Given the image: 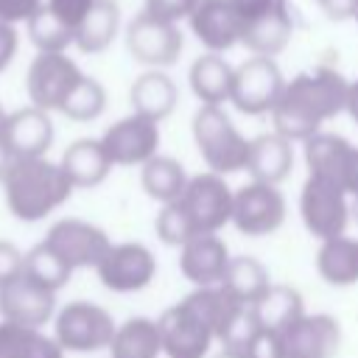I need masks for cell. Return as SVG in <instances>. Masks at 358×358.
Returning <instances> with one entry per match:
<instances>
[{"label":"cell","mask_w":358,"mask_h":358,"mask_svg":"<svg viewBox=\"0 0 358 358\" xmlns=\"http://www.w3.org/2000/svg\"><path fill=\"white\" fill-rule=\"evenodd\" d=\"M95 274L103 288L115 294H134L151 285L157 274V257L145 243H137V241L112 243L103 260L98 263Z\"/></svg>","instance_id":"11"},{"label":"cell","mask_w":358,"mask_h":358,"mask_svg":"<svg viewBox=\"0 0 358 358\" xmlns=\"http://www.w3.org/2000/svg\"><path fill=\"white\" fill-rule=\"evenodd\" d=\"M252 308H255V316H257L260 327L274 330V333H282L288 324H294L305 313L302 294L291 285H282V282H271L268 291Z\"/></svg>","instance_id":"32"},{"label":"cell","mask_w":358,"mask_h":358,"mask_svg":"<svg viewBox=\"0 0 358 358\" xmlns=\"http://www.w3.org/2000/svg\"><path fill=\"white\" fill-rule=\"evenodd\" d=\"M17 45H20V36H17V28L11 22H3L0 20V73L11 64L14 53H17Z\"/></svg>","instance_id":"45"},{"label":"cell","mask_w":358,"mask_h":358,"mask_svg":"<svg viewBox=\"0 0 358 358\" xmlns=\"http://www.w3.org/2000/svg\"><path fill=\"white\" fill-rule=\"evenodd\" d=\"M344 190H347V196L358 199V145L352 148V157H350V165L344 173Z\"/></svg>","instance_id":"47"},{"label":"cell","mask_w":358,"mask_h":358,"mask_svg":"<svg viewBox=\"0 0 358 358\" xmlns=\"http://www.w3.org/2000/svg\"><path fill=\"white\" fill-rule=\"evenodd\" d=\"M285 358H336L341 347V327L327 313H302L282 333Z\"/></svg>","instance_id":"16"},{"label":"cell","mask_w":358,"mask_h":358,"mask_svg":"<svg viewBox=\"0 0 358 358\" xmlns=\"http://www.w3.org/2000/svg\"><path fill=\"white\" fill-rule=\"evenodd\" d=\"M196 6H199V0H145V8L143 11L179 25L182 20H190V14H193Z\"/></svg>","instance_id":"40"},{"label":"cell","mask_w":358,"mask_h":358,"mask_svg":"<svg viewBox=\"0 0 358 358\" xmlns=\"http://www.w3.org/2000/svg\"><path fill=\"white\" fill-rule=\"evenodd\" d=\"M42 243L48 249H53L73 271L76 268H98V263L103 260V255L112 246L109 235L101 227H95L90 221H81V218L56 221L48 229Z\"/></svg>","instance_id":"12"},{"label":"cell","mask_w":358,"mask_h":358,"mask_svg":"<svg viewBox=\"0 0 358 358\" xmlns=\"http://www.w3.org/2000/svg\"><path fill=\"white\" fill-rule=\"evenodd\" d=\"M352 215H355V221H358V199H355V204H352Z\"/></svg>","instance_id":"52"},{"label":"cell","mask_w":358,"mask_h":358,"mask_svg":"<svg viewBox=\"0 0 358 358\" xmlns=\"http://www.w3.org/2000/svg\"><path fill=\"white\" fill-rule=\"evenodd\" d=\"M92 3H95V0H45L48 11H50L56 20H62L73 34H76V28L81 25V20L90 14Z\"/></svg>","instance_id":"39"},{"label":"cell","mask_w":358,"mask_h":358,"mask_svg":"<svg viewBox=\"0 0 358 358\" xmlns=\"http://www.w3.org/2000/svg\"><path fill=\"white\" fill-rule=\"evenodd\" d=\"M0 316L3 322L42 327L56 316V294L20 271L14 280L0 285Z\"/></svg>","instance_id":"14"},{"label":"cell","mask_w":358,"mask_h":358,"mask_svg":"<svg viewBox=\"0 0 358 358\" xmlns=\"http://www.w3.org/2000/svg\"><path fill=\"white\" fill-rule=\"evenodd\" d=\"M3 143L8 145L14 159H28V157H45L50 143H53V123L48 112L36 106L17 109L6 117L3 129Z\"/></svg>","instance_id":"19"},{"label":"cell","mask_w":358,"mask_h":358,"mask_svg":"<svg viewBox=\"0 0 358 358\" xmlns=\"http://www.w3.org/2000/svg\"><path fill=\"white\" fill-rule=\"evenodd\" d=\"M126 48L134 62L145 64L148 70H162V67L176 64L185 48V36L176 22L140 11L126 28Z\"/></svg>","instance_id":"8"},{"label":"cell","mask_w":358,"mask_h":358,"mask_svg":"<svg viewBox=\"0 0 358 358\" xmlns=\"http://www.w3.org/2000/svg\"><path fill=\"white\" fill-rule=\"evenodd\" d=\"M42 6V0H0V20L3 22H28V17Z\"/></svg>","instance_id":"43"},{"label":"cell","mask_w":358,"mask_h":358,"mask_svg":"<svg viewBox=\"0 0 358 358\" xmlns=\"http://www.w3.org/2000/svg\"><path fill=\"white\" fill-rule=\"evenodd\" d=\"M59 165H62L64 176L70 179L73 190L76 187H81V190L95 187L112 171V162H109L101 140H92V137H81V140L70 143L67 151L62 154V162Z\"/></svg>","instance_id":"25"},{"label":"cell","mask_w":358,"mask_h":358,"mask_svg":"<svg viewBox=\"0 0 358 358\" xmlns=\"http://www.w3.org/2000/svg\"><path fill=\"white\" fill-rule=\"evenodd\" d=\"M22 271L31 277V280H36L39 285H45L48 291H59V288H64L67 285V280H70V274H73V268L53 252V249H48L45 243H36L25 257H22Z\"/></svg>","instance_id":"35"},{"label":"cell","mask_w":358,"mask_h":358,"mask_svg":"<svg viewBox=\"0 0 358 358\" xmlns=\"http://www.w3.org/2000/svg\"><path fill=\"white\" fill-rule=\"evenodd\" d=\"M352 143L341 134L333 131H319L313 137L305 140V162H308V173L310 176H322L330 179L336 185L344 187V173L352 157ZM347 193V190H344Z\"/></svg>","instance_id":"24"},{"label":"cell","mask_w":358,"mask_h":358,"mask_svg":"<svg viewBox=\"0 0 358 358\" xmlns=\"http://www.w3.org/2000/svg\"><path fill=\"white\" fill-rule=\"evenodd\" d=\"M22 252L8 243V241H0V285H6L8 280H14L20 271H22Z\"/></svg>","instance_id":"42"},{"label":"cell","mask_w":358,"mask_h":358,"mask_svg":"<svg viewBox=\"0 0 358 358\" xmlns=\"http://www.w3.org/2000/svg\"><path fill=\"white\" fill-rule=\"evenodd\" d=\"M263 327H260V322H257V316H255V308L252 305H243L238 313H235V319L229 322V327L221 333V347H227V350H246L249 344H252V338L260 333Z\"/></svg>","instance_id":"38"},{"label":"cell","mask_w":358,"mask_h":358,"mask_svg":"<svg viewBox=\"0 0 358 358\" xmlns=\"http://www.w3.org/2000/svg\"><path fill=\"white\" fill-rule=\"evenodd\" d=\"M355 22H358V14H355Z\"/></svg>","instance_id":"53"},{"label":"cell","mask_w":358,"mask_h":358,"mask_svg":"<svg viewBox=\"0 0 358 358\" xmlns=\"http://www.w3.org/2000/svg\"><path fill=\"white\" fill-rule=\"evenodd\" d=\"M319 6L330 20H355L358 14V0H319Z\"/></svg>","instance_id":"46"},{"label":"cell","mask_w":358,"mask_h":358,"mask_svg":"<svg viewBox=\"0 0 358 358\" xmlns=\"http://www.w3.org/2000/svg\"><path fill=\"white\" fill-rule=\"evenodd\" d=\"M221 285L241 302V305H255L271 285L268 268L252 257V255H235L229 257V266L224 271Z\"/></svg>","instance_id":"33"},{"label":"cell","mask_w":358,"mask_h":358,"mask_svg":"<svg viewBox=\"0 0 358 358\" xmlns=\"http://www.w3.org/2000/svg\"><path fill=\"white\" fill-rule=\"evenodd\" d=\"M316 271L333 288H347L358 282V238L338 235L319 243Z\"/></svg>","instance_id":"26"},{"label":"cell","mask_w":358,"mask_h":358,"mask_svg":"<svg viewBox=\"0 0 358 358\" xmlns=\"http://www.w3.org/2000/svg\"><path fill=\"white\" fill-rule=\"evenodd\" d=\"M84 78L78 64L64 53H36L28 64L25 90L31 98V106L42 112H62L67 95L76 90V84Z\"/></svg>","instance_id":"9"},{"label":"cell","mask_w":358,"mask_h":358,"mask_svg":"<svg viewBox=\"0 0 358 358\" xmlns=\"http://www.w3.org/2000/svg\"><path fill=\"white\" fill-rule=\"evenodd\" d=\"M246 171L252 173V182L280 187V182H285L294 171V143L277 131L257 134L255 140H249Z\"/></svg>","instance_id":"20"},{"label":"cell","mask_w":358,"mask_h":358,"mask_svg":"<svg viewBox=\"0 0 358 358\" xmlns=\"http://www.w3.org/2000/svg\"><path fill=\"white\" fill-rule=\"evenodd\" d=\"M0 358H64V350L39 327L0 322Z\"/></svg>","instance_id":"31"},{"label":"cell","mask_w":358,"mask_h":358,"mask_svg":"<svg viewBox=\"0 0 358 358\" xmlns=\"http://www.w3.org/2000/svg\"><path fill=\"white\" fill-rule=\"evenodd\" d=\"M350 81L327 64L296 73L285 81L277 106L271 109L274 131L288 137L291 143L308 140L322 131L327 120H333L347 106Z\"/></svg>","instance_id":"1"},{"label":"cell","mask_w":358,"mask_h":358,"mask_svg":"<svg viewBox=\"0 0 358 358\" xmlns=\"http://www.w3.org/2000/svg\"><path fill=\"white\" fill-rule=\"evenodd\" d=\"M25 25H28V39L39 53H64L76 39V34L62 20H56L45 3L28 17Z\"/></svg>","instance_id":"34"},{"label":"cell","mask_w":358,"mask_h":358,"mask_svg":"<svg viewBox=\"0 0 358 358\" xmlns=\"http://www.w3.org/2000/svg\"><path fill=\"white\" fill-rule=\"evenodd\" d=\"M229 249L218 235H196L179 249V271L196 288L221 285L229 266Z\"/></svg>","instance_id":"18"},{"label":"cell","mask_w":358,"mask_h":358,"mask_svg":"<svg viewBox=\"0 0 358 358\" xmlns=\"http://www.w3.org/2000/svg\"><path fill=\"white\" fill-rule=\"evenodd\" d=\"M193 140L207 171L227 176L246 168L249 140L238 131L221 106H199L193 115Z\"/></svg>","instance_id":"3"},{"label":"cell","mask_w":358,"mask_h":358,"mask_svg":"<svg viewBox=\"0 0 358 358\" xmlns=\"http://www.w3.org/2000/svg\"><path fill=\"white\" fill-rule=\"evenodd\" d=\"M131 109L154 123H162L179 103V90L165 70H145L131 84Z\"/></svg>","instance_id":"23"},{"label":"cell","mask_w":358,"mask_h":358,"mask_svg":"<svg viewBox=\"0 0 358 358\" xmlns=\"http://www.w3.org/2000/svg\"><path fill=\"white\" fill-rule=\"evenodd\" d=\"M299 215H302L305 229L322 243V241H330L347 232L352 207L341 185L308 173L302 193H299Z\"/></svg>","instance_id":"5"},{"label":"cell","mask_w":358,"mask_h":358,"mask_svg":"<svg viewBox=\"0 0 358 358\" xmlns=\"http://www.w3.org/2000/svg\"><path fill=\"white\" fill-rule=\"evenodd\" d=\"M101 145L112 165H145L151 157H157L159 148V123L143 117V115H126L115 120L103 134Z\"/></svg>","instance_id":"13"},{"label":"cell","mask_w":358,"mask_h":358,"mask_svg":"<svg viewBox=\"0 0 358 358\" xmlns=\"http://www.w3.org/2000/svg\"><path fill=\"white\" fill-rule=\"evenodd\" d=\"M106 109V90L101 87V81L84 76L76 90L67 95L64 106H62V115L76 120V123H90L95 117H101Z\"/></svg>","instance_id":"36"},{"label":"cell","mask_w":358,"mask_h":358,"mask_svg":"<svg viewBox=\"0 0 358 358\" xmlns=\"http://www.w3.org/2000/svg\"><path fill=\"white\" fill-rule=\"evenodd\" d=\"M193 316L215 336V341L221 338V333L229 327V322L235 319V313L243 308L224 285H204V288H196L190 291L185 299H182Z\"/></svg>","instance_id":"27"},{"label":"cell","mask_w":358,"mask_h":358,"mask_svg":"<svg viewBox=\"0 0 358 358\" xmlns=\"http://www.w3.org/2000/svg\"><path fill=\"white\" fill-rule=\"evenodd\" d=\"M120 31V6L115 0H95L90 14L76 28L73 45L81 53H101L106 50Z\"/></svg>","instance_id":"30"},{"label":"cell","mask_w":358,"mask_h":358,"mask_svg":"<svg viewBox=\"0 0 358 358\" xmlns=\"http://www.w3.org/2000/svg\"><path fill=\"white\" fill-rule=\"evenodd\" d=\"M232 3V8L238 11V17H241V22L246 25V22H252V20H257V17H263V14H268L274 6H280L282 0H229Z\"/></svg>","instance_id":"44"},{"label":"cell","mask_w":358,"mask_h":358,"mask_svg":"<svg viewBox=\"0 0 358 358\" xmlns=\"http://www.w3.org/2000/svg\"><path fill=\"white\" fill-rule=\"evenodd\" d=\"M249 358H285V352H282V338H280V333H274V330H260L255 338H252V344L243 350Z\"/></svg>","instance_id":"41"},{"label":"cell","mask_w":358,"mask_h":358,"mask_svg":"<svg viewBox=\"0 0 358 358\" xmlns=\"http://www.w3.org/2000/svg\"><path fill=\"white\" fill-rule=\"evenodd\" d=\"M11 162H14V157H11V151H8V145L0 140V182L6 179V173H8V168H11Z\"/></svg>","instance_id":"49"},{"label":"cell","mask_w":358,"mask_h":358,"mask_svg":"<svg viewBox=\"0 0 358 358\" xmlns=\"http://www.w3.org/2000/svg\"><path fill=\"white\" fill-rule=\"evenodd\" d=\"M190 31L201 42L204 53H227L229 48L241 45L243 22L229 0H199L190 14Z\"/></svg>","instance_id":"17"},{"label":"cell","mask_w":358,"mask_h":358,"mask_svg":"<svg viewBox=\"0 0 358 358\" xmlns=\"http://www.w3.org/2000/svg\"><path fill=\"white\" fill-rule=\"evenodd\" d=\"M117 324L112 313L95 302L76 299L56 310L53 338L64 352H98L109 350Z\"/></svg>","instance_id":"4"},{"label":"cell","mask_w":358,"mask_h":358,"mask_svg":"<svg viewBox=\"0 0 358 358\" xmlns=\"http://www.w3.org/2000/svg\"><path fill=\"white\" fill-rule=\"evenodd\" d=\"M159 355H162V341H159L157 319L131 316L123 324H117L109 344V358H159Z\"/></svg>","instance_id":"28"},{"label":"cell","mask_w":358,"mask_h":358,"mask_svg":"<svg viewBox=\"0 0 358 358\" xmlns=\"http://www.w3.org/2000/svg\"><path fill=\"white\" fill-rule=\"evenodd\" d=\"M285 196L277 185L249 182L235 190L232 201V224L246 238H263L282 227L285 221Z\"/></svg>","instance_id":"10"},{"label":"cell","mask_w":358,"mask_h":358,"mask_svg":"<svg viewBox=\"0 0 358 358\" xmlns=\"http://www.w3.org/2000/svg\"><path fill=\"white\" fill-rule=\"evenodd\" d=\"M294 36V17H291V8L288 3L282 0L280 6H274L268 14L252 20L243 25V34H241V45L252 53V56H266V59H274L277 53H282L288 48Z\"/></svg>","instance_id":"21"},{"label":"cell","mask_w":358,"mask_h":358,"mask_svg":"<svg viewBox=\"0 0 358 358\" xmlns=\"http://www.w3.org/2000/svg\"><path fill=\"white\" fill-rule=\"evenodd\" d=\"M3 190H6V207L14 218L42 221L70 199L73 185L64 176L62 165L45 157H28L11 162L3 179Z\"/></svg>","instance_id":"2"},{"label":"cell","mask_w":358,"mask_h":358,"mask_svg":"<svg viewBox=\"0 0 358 358\" xmlns=\"http://www.w3.org/2000/svg\"><path fill=\"white\" fill-rule=\"evenodd\" d=\"M285 78L282 70L277 67L274 59L266 56H249L235 67V81H232V106L243 115H271L282 95Z\"/></svg>","instance_id":"6"},{"label":"cell","mask_w":358,"mask_h":358,"mask_svg":"<svg viewBox=\"0 0 358 358\" xmlns=\"http://www.w3.org/2000/svg\"><path fill=\"white\" fill-rule=\"evenodd\" d=\"M6 117H8V115H6V109L0 106V140H3V129H6Z\"/></svg>","instance_id":"51"},{"label":"cell","mask_w":358,"mask_h":358,"mask_svg":"<svg viewBox=\"0 0 358 358\" xmlns=\"http://www.w3.org/2000/svg\"><path fill=\"white\" fill-rule=\"evenodd\" d=\"M187 171L179 159L173 157H151L143 168H140V185L145 190L148 199L159 201V204H171V201H179L185 187H187Z\"/></svg>","instance_id":"29"},{"label":"cell","mask_w":358,"mask_h":358,"mask_svg":"<svg viewBox=\"0 0 358 358\" xmlns=\"http://www.w3.org/2000/svg\"><path fill=\"white\" fill-rule=\"evenodd\" d=\"M162 355L168 358H207L215 336L193 316L185 302L165 308L157 319Z\"/></svg>","instance_id":"15"},{"label":"cell","mask_w":358,"mask_h":358,"mask_svg":"<svg viewBox=\"0 0 358 358\" xmlns=\"http://www.w3.org/2000/svg\"><path fill=\"white\" fill-rule=\"evenodd\" d=\"M344 112L358 123V78H355V81H350V90H347V106H344Z\"/></svg>","instance_id":"48"},{"label":"cell","mask_w":358,"mask_h":358,"mask_svg":"<svg viewBox=\"0 0 358 358\" xmlns=\"http://www.w3.org/2000/svg\"><path fill=\"white\" fill-rule=\"evenodd\" d=\"M154 232L165 246H176V249H182L190 238L199 235V229H196L190 213L182 207V201H171V204L159 207V213L154 218Z\"/></svg>","instance_id":"37"},{"label":"cell","mask_w":358,"mask_h":358,"mask_svg":"<svg viewBox=\"0 0 358 358\" xmlns=\"http://www.w3.org/2000/svg\"><path fill=\"white\" fill-rule=\"evenodd\" d=\"M213 358H249V355H246V352H241V350H227V347H221Z\"/></svg>","instance_id":"50"},{"label":"cell","mask_w":358,"mask_h":358,"mask_svg":"<svg viewBox=\"0 0 358 358\" xmlns=\"http://www.w3.org/2000/svg\"><path fill=\"white\" fill-rule=\"evenodd\" d=\"M182 207L190 213L199 235H218L227 224H232V201L235 190L224 176L213 171L193 173L182 193Z\"/></svg>","instance_id":"7"},{"label":"cell","mask_w":358,"mask_h":358,"mask_svg":"<svg viewBox=\"0 0 358 358\" xmlns=\"http://www.w3.org/2000/svg\"><path fill=\"white\" fill-rule=\"evenodd\" d=\"M193 95L201 101V106H221L232 101V81L235 67L221 53H201L187 73Z\"/></svg>","instance_id":"22"}]
</instances>
